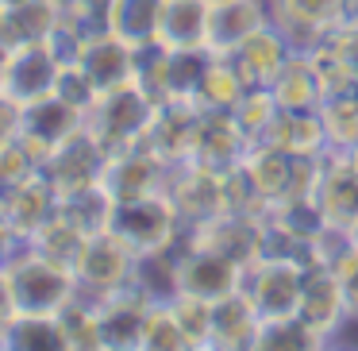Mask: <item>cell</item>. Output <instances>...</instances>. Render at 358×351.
Instances as JSON below:
<instances>
[{
  "label": "cell",
  "mask_w": 358,
  "mask_h": 351,
  "mask_svg": "<svg viewBox=\"0 0 358 351\" xmlns=\"http://www.w3.org/2000/svg\"><path fill=\"white\" fill-rule=\"evenodd\" d=\"M4 278H8L20 317H58L66 309V301L78 294V274L35 255L27 243L4 266Z\"/></svg>",
  "instance_id": "cell-1"
},
{
  "label": "cell",
  "mask_w": 358,
  "mask_h": 351,
  "mask_svg": "<svg viewBox=\"0 0 358 351\" xmlns=\"http://www.w3.org/2000/svg\"><path fill=\"white\" fill-rule=\"evenodd\" d=\"M155 112H158V101L150 97V89H143L139 81H127V85L108 89V93L96 97V104L85 112V128L112 155V151L143 143Z\"/></svg>",
  "instance_id": "cell-2"
},
{
  "label": "cell",
  "mask_w": 358,
  "mask_h": 351,
  "mask_svg": "<svg viewBox=\"0 0 358 351\" xmlns=\"http://www.w3.org/2000/svg\"><path fill=\"white\" fill-rule=\"evenodd\" d=\"M296 320L316 336L320 347H335L343 336V328L350 324V301L343 289L339 270L331 266L312 263L304 270V289H301V305H296Z\"/></svg>",
  "instance_id": "cell-3"
},
{
  "label": "cell",
  "mask_w": 358,
  "mask_h": 351,
  "mask_svg": "<svg viewBox=\"0 0 358 351\" xmlns=\"http://www.w3.org/2000/svg\"><path fill=\"white\" fill-rule=\"evenodd\" d=\"M108 228L116 235H124L139 255L173 247L181 240V232H185L178 209L166 201V193H150V197H139V201H120Z\"/></svg>",
  "instance_id": "cell-4"
},
{
  "label": "cell",
  "mask_w": 358,
  "mask_h": 351,
  "mask_svg": "<svg viewBox=\"0 0 358 351\" xmlns=\"http://www.w3.org/2000/svg\"><path fill=\"white\" fill-rule=\"evenodd\" d=\"M304 263L293 259H258L255 266H247L243 274V294L255 301L258 317L270 320H289L296 317L301 305V289H304Z\"/></svg>",
  "instance_id": "cell-5"
},
{
  "label": "cell",
  "mask_w": 358,
  "mask_h": 351,
  "mask_svg": "<svg viewBox=\"0 0 358 351\" xmlns=\"http://www.w3.org/2000/svg\"><path fill=\"white\" fill-rule=\"evenodd\" d=\"M135 266H139V251H135L124 235L104 228V232L89 235L85 255H81V263H78V286L89 289V294H96V297H104V294H112V289L135 282Z\"/></svg>",
  "instance_id": "cell-6"
},
{
  "label": "cell",
  "mask_w": 358,
  "mask_h": 351,
  "mask_svg": "<svg viewBox=\"0 0 358 351\" xmlns=\"http://www.w3.org/2000/svg\"><path fill=\"white\" fill-rule=\"evenodd\" d=\"M243 266L231 263L227 255L208 247H193L185 243V232L178 240V294H193L204 301H220V297L243 289Z\"/></svg>",
  "instance_id": "cell-7"
},
{
  "label": "cell",
  "mask_w": 358,
  "mask_h": 351,
  "mask_svg": "<svg viewBox=\"0 0 358 351\" xmlns=\"http://www.w3.org/2000/svg\"><path fill=\"white\" fill-rule=\"evenodd\" d=\"M166 201L178 209L181 224H201V220L224 212V174L204 170L201 163L185 158V163H173L170 174H166L162 186Z\"/></svg>",
  "instance_id": "cell-8"
},
{
  "label": "cell",
  "mask_w": 358,
  "mask_h": 351,
  "mask_svg": "<svg viewBox=\"0 0 358 351\" xmlns=\"http://www.w3.org/2000/svg\"><path fill=\"white\" fill-rule=\"evenodd\" d=\"M166 174H170V163H162L147 143H135V147H124V151H112L108 155L101 186L112 193L116 205L120 201H139V197L162 193Z\"/></svg>",
  "instance_id": "cell-9"
},
{
  "label": "cell",
  "mask_w": 358,
  "mask_h": 351,
  "mask_svg": "<svg viewBox=\"0 0 358 351\" xmlns=\"http://www.w3.org/2000/svg\"><path fill=\"white\" fill-rule=\"evenodd\" d=\"M104 166H108V151L101 147L89 128H81L78 135H70L66 143H58L55 151L47 155L43 163V174L50 178V186L58 193H73V189H85V186H96L104 178Z\"/></svg>",
  "instance_id": "cell-10"
},
{
  "label": "cell",
  "mask_w": 358,
  "mask_h": 351,
  "mask_svg": "<svg viewBox=\"0 0 358 351\" xmlns=\"http://www.w3.org/2000/svg\"><path fill=\"white\" fill-rule=\"evenodd\" d=\"M270 20L296 55H308L343 24V0H270Z\"/></svg>",
  "instance_id": "cell-11"
},
{
  "label": "cell",
  "mask_w": 358,
  "mask_h": 351,
  "mask_svg": "<svg viewBox=\"0 0 358 351\" xmlns=\"http://www.w3.org/2000/svg\"><path fill=\"white\" fill-rule=\"evenodd\" d=\"M201 120H204V109L196 101H162L147 128V135H143V143L162 163H170V166L185 163V158H193Z\"/></svg>",
  "instance_id": "cell-12"
},
{
  "label": "cell",
  "mask_w": 358,
  "mask_h": 351,
  "mask_svg": "<svg viewBox=\"0 0 358 351\" xmlns=\"http://www.w3.org/2000/svg\"><path fill=\"white\" fill-rule=\"evenodd\" d=\"M58 74H62V58L47 43H27V47L8 55V70H4L0 93H8L20 104H35V101L55 93Z\"/></svg>",
  "instance_id": "cell-13"
},
{
  "label": "cell",
  "mask_w": 358,
  "mask_h": 351,
  "mask_svg": "<svg viewBox=\"0 0 358 351\" xmlns=\"http://www.w3.org/2000/svg\"><path fill=\"white\" fill-rule=\"evenodd\" d=\"M324 209L327 224L335 228H355L358 224V166L347 151H327L324 166L316 178V193H312Z\"/></svg>",
  "instance_id": "cell-14"
},
{
  "label": "cell",
  "mask_w": 358,
  "mask_h": 351,
  "mask_svg": "<svg viewBox=\"0 0 358 351\" xmlns=\"http://www.w3.org/2000/svg\"><path fill=\"white\" fill-rule=\"evenodd\" d=\"M150 297L139 289V282L112 289L101 297V324H104V351H139L143 324L150 312Z\"/></svg>",
  "instance_id": "cell-15"
},
{
  "label": "cell",
  "mask_w": 358,
  "mask_h": 351,
  "mask_svg": "<svg viewBox=\"0 0 358 351\" xmlns=\"http://www.w3.org/2000/svg\"><path fill=\"white\" fill-rule=\"evenodd\" d=\"M81 128H85V112H78L70 101L50 93L35 104H24V128H20V135H24L27 147L47 163L50 151H55L58 143H66L70 135H78Z\"/></svg>",
  "instance_id": "cell-16"
},
{
  "label": "cell",
  "mask_w": 358,
  "mask_h": 351,
  "mask_svg": "<svg viewBox=\"0 0 358 351\" xmlns=\"http://www.w3.org/2000/svg\"><path fill=\"white\" fill-rule=\"evenodd\" d=\"M270 24V0H216L208 8V39L212 55H235L255 32Z\"/></svg>",
  "instance_id": "cell-17"
},
{
  "label": "cell",
  "mask_w": 358,
  "mask_h": 351,
  "mask_svg": "<svg viewBox=\"0 0 358 351\" xmlns=\"http://www.w3.org/2000/svg\"><path fill=\"white\" fill-rule=\"evenodd\" d=\"M250 147L255 143L235 124L231 112H204L201 132H196V147H193V163H201L212 174H231L243 166Z\"/></svg>",
  "instance_id": "cell-18"
},
{
  "label": "cell",
  "mask_w": 358,
  "mask_h": 351,
  "mask_svg": "<svg viewBox=\"0 0 358 351\" xmlns=\"http://www.w3.org/2000/svg\"><path fill=\"white\" fill-rule=\"evenodd\" d=\"M58 209H62V193L50 186L47 174H35L20 186L4 189V220L20 240H31L43 224L58 216Z\"/></svg>",
  "instance_id": "cell-19"
},
{
  "label": "cell",
  "mask_w": 358,
  "mask_h": 351,
  "mask_svg": "<svg viewBox=\"0 0 358 351\" xmlns=\"http://www.w3.org/2000/svg\"><path fill=\"white\" fill-rule=\"evenodd\" d=\"M78 66L89 74V81H93L101 93H108V89H120V85H127V81H135V74H139V50L104 27V32H96L93 39L85 43Z\"/></svg>",
  "instance_id": "cell-20"
},
{
  "label": "cell",
  "mask_w": 358,
  "mask_h": 351,
  "mask_svg": "<svg viewBox=\"0 0 358 351\" xmlns=\"http://www.w3.org/2000/svg\"><path fill=\"white\" fill-rule=\"evenodd\" d=\"M293 55H296L293 43H289L285 32H281V27L270 20L262 32H255L239 50H235V55H227V58L235 62V70H239L243 81H247V89H255V85H266V89H270Z\"/></svg>",
  "instance_id": "cell-21"
},
{
  "label": "cell",
  "mask_w": 358,
  "mask_h": 351,
  "mask_svg": "<svg viewBox=\"0 0 358 351\" xmlns=\"http://www.w3.org/2000/svg\"><path fill=\"white\" fill-rule=\"evenodd\" d=\"M266 320L243 289L212 301V343L208 351H255Z\"/></svg>",
  "instance_id": "cell-22"
},
{
  "label": "cell",
  "mask_w": 358,
  "mask_h": 351,
  "mask_svg": "<svg viewBox=\"0 0 358 351\" xmlns=\"http://www.w3.org/2000/svg\"><path fill=\"white\" fill-rule=\"evenodd\" d=\"M162 8L166 0H112L104 12V27L131 43L135 50L158 43V27H162Z\"/></svg>",
  "instance_id": "cell-23"
},
{
  "label": "cell",
  "mask_w": 358,
  "mask_h": 351,
  "mask_svg": "<svg viewBox=\"0 0 358 351\" xmlns=\"http://www.w3.org/2000/svg\"><path fill=\"white\" fill-rule=\"evenodd\" d=\"M273 97L285 112H320L324 109V85L316 78V66L308 55H293L285 62V70L273 81Z\"/></svg>",
  "instance_id": "cell-24"
},
{
  "label": "cell",
  "mask_w": 358,
  "mask_h": 351,
  "mask_svg": "<svg viewBox=\"0 0 358 351\" xmlns=\"http://www.w3.org/2000/svg\"><path fill=\"white\" fill-rule=\"evenodd\" d=\"M66 347L70 351H104V324H101V297L78 286V294L58 312Z\"/></svg>",
  "instance_id": "cell-25"
},
{
  "label": "cell",
  "mask_w": 358,
  "mask_h": 351,
  "mask_svg": "<svg viewBox=\"0 0 358 351\" xmlns=\"http://www.w3.org/2000/svg\"><path fill=\"white\" fill-rule=\"evenodd\" d=\"M208 0H166L158 43L162 47H204L208 39Z\"/></svg>",
  "instance_id": "cell-26"
},
{
  "label": "cell",
  "mask_w": 358,
  "mask_h": 351,
  "mask_svg": "<svg viewBox=\"0 0 358 351\" xmlns=\"http://www.w3.org/2000/svg\"><path fill=\"white\" fill-rule=\"evenodd\" d=\"M85 243H89V235L81 232L78 224H70V220L62 216V209H58V216L50 220V224H43L39 232L27 240V247H31L35 255H43V259H50V263H58V266H66V270L78 274V263H81V255H85Z\"/></svg>",
  "instance_id": "cell-27"
},
{
  "label": "cell",
  "mask_w": 358,
  "mask_h": 351,
  "mask_svg": "<svg viewBox=\"0 0 358 351\" xmlns=\"http://www.w3.org/2000/svg\"><path fill=\"white\" fill-rule=\"evenodd\" d=\"M243 93H247V81L239 78L235 62L227 55H212L208 74H204L201 89H196V104L204 112H231L243 101Z\"/></svg>",
  "instance_id": "cell-28"
},
{
  "label": "cell",
  "mask_w": 358,
  "mask_h": 351,
  "mask_svg": "<svg viewBox=\"0 0 358 351\" xmlns=\"http://www.w3.org/2000/svg\"><path fill=\"white\" fill-rule=\"evenodd\" d=\"M112 212H116V201L112 193L96 181V186H85V189H73V193L62 197V216L70 224H78L85 235H96L112 224Z\"/></svg>",
  "instance_id": "cell-29"
},
{
  "label": "cell",
  "mask_w": 358,
  "mask_h": 351,
  "mask_svg": "<svg viewBox=\"0 0 358 351\" xmlns=\"http://www.w3.org/2000/svg\"><path fill=\"white\" fill-rule=\"evenodd\" d=\"M135 282H139V289L150 297V301H170V297L178 294V243H173V247H162V251L139 255Z\"/></svg>",
  "instance_id": "cell-30"
},
{
  "label": "cell",
  "mask_w": 358,
  "mask_h": 351,
  "mask_svg": "<svg viewBox=\"0 0 358 351\" xmlns=\"http://www.w3.org/2000/svg\"><path fill=\"white\" fill-rule=\"evenodd\" d=\"M320 116H324L331 151H347L350 155V151L358 147V89L339 93V97H327L324 109H320Z\"/></svg>",
  "instance_id": "cell-31"
},
{
  "label": "cell",
  "mask_w": 358,
  "mask_h": 351,
  "mask_svg": "<svg viewBox=\"0 0 358 351\" xmlns=\"http://www.w3.org/2000/svg\"><path fill=\"white\" fill-rule=\"evenodd\" d=\"M139 351H196L193 340L185 336V328L178 324L170 301H155L147 312V324H143V340Z\"/></svg>",
  "instance_id": "cell-32"
},
{
  "label": "cell",
  "mask_w": 358,
  "mask_h": 351,
  "mask_svg": "<svg viewBox=\"0 0 358 351\" xmlns=\"http://www.w3.org/2000/svg\"><path fill=\"white\" fill-rule=\"evenodd\" d=\"M8 351H39V347H66L58 317H16L4 336Z\"/></svg>",
  "instance_id": "cell-33"
},
{
  "label": "cell",
  "mask_w": 358,
  "mask_h": 351,
  "mask_svg": "<svg viewBox=\"0 0 358 351\" xmlns=\"http://www.w3.org/2000/svg\"><path fill=\"white\" fill-rule=\"evenodd\" d=\"M278 112H281V104H278V97H273V89L255 85V89H247V93H243V101L231 109V116H235V124L247 132V139L258 143L266 135V128L273 124V116H278Z\"/></svg>",
  "instance_id": "cell-34"
},
{
  "label": "cell",
  "mask_w": 358,
  "mask_h": 351,
  "mask_svg": "<svg viewBox=\"0 0 358 351\" xmlns=\"http://www.w3.org/2000/svg\"><path fill=\"white\" fill-rule=\"evenodd\" d=\"M170 309H173V317H178V324L185 328V336L193 340V347L208 351V343H212V301L193 297V294H173Z\"/></svg>",
  "instance_id": "cell-35"
},
{
  "label": "cell",
  "mask_w": 358,
  "mask_h": 351,
  "mask_svg": "<svg viewBox=\"0 0 358 351\" xmlns=\"http://www.w3.org/2000/svg\"><path fill=\"white\" fill-rule=\"evenodd\" d=\"M35 174H43V158L24 143V135L0 143V186L12 189V186H20V181L35 178Z\"/></svg>",
  "instance_id": "cell-36"
},
{
  "label": "cell",
  "mask_w": 358,
  "mask_h": 351,
  "mask_svg": "<svg viewBox=\"0 0 358 351\" xmlns=\"http://www.w3.org/2000/svg\"><path fill=\"white\" fill-rule=\"evenodd\" d=\"M55 93L62 97V101H70L78 112H89V109L96 104V97H101V89L89 81V74L81 70L78 62H70V66H62V74H58Z\"/></svg>",
  "instance_id": "cell-37"
},
{
  "label": "cell",
  "mask_w": 358,
  "mask_h": 351,
  "mask_svg": "<svg viewBox=\"0 0 358 351\" xmlns=\"http://www.w3.org/2000/svg\"><path fill=\"white\" fill-rule=\"evenodd\" d=\"M20 128H24V104L12 101L8 93H0V143L16 139Z\"/></svg>",
  "instance_id": "cell-38"
},
{
  "label": "cell",
  "mask_w": 358,
  "mask_h": 351,
  "mask_svg": "<svg viewBox=\"0 0 358 351\" xmlns=\"http://www.w3.org/2000/svg\"><path fill=\"white\" fill-rule=\"evenodd\" d=\"M339 278H343V289H347V301H350V317L358 320V243H355V251H350L347 259H343L339 266Z\"/></svg>",
  "instance_id": "cell-39"
},
{
  "label": "cell",
  "mask_w": 358,
  "mask_h": 351,
  "mask_svg": "<svg viewBox=\"0 0 358 351\" xmlns=\"http://www.w3.org/2000/svg\"><path fill=\"white\" fill-rule=\"evenodd\" d=\"M16 301H12V289H8V278H4V270H0V351H8L4 347V336H8L12 320H16Z\"/></svg>",
  "instance_id": "cell-40"
},
{
  "label": "cell",
  "mask_w": 358,
  "mask_h": 351,
  "mask_svg": "<svg viewBox=\"0 0 358 351\" xmlns=\"http://www.w3.org/2000/svg\"><path fill=\"white\" fill-rule=\"evenodd\" d=\"M24 243H27V240H20V235L8 228V220H4V205H0V270L12 263V255H16Z\"/></svg>",
  "instance_id": "cell-41"
},
{
  "label": "cell",
  "mask_w": 358,
  "mask_h": 351,
  "mask_svg": "<svg viewBox=\"0 0 358 351\" xmlns=\"http://www.w3.org/2000/svg\"><path fill=\"white\" fill-rule=\"evenodd\" d=\"M24 4H31V0H0V12H8V8H24Z\"/></svg>",
  "instance_id": "cell-42"
},
{
  "label": "cell",
  "mask_w": 358,
  "mask_h": 351,
  "mask_svg": "<svg viewBox=\"0 0 358 351\" xmlns=\"http://www.w3.org/2000/svg\"><path fill=\"white\" fill-rule=\"evenodd\" d=\"M4 70H8V50L0 47V85H4Z\"/></svg>",
  "instance_id": "cell-43"
},
{
  "label": "cell",
  "mask_w": 358,
  "mask_h": 351,
  "mask_svg": "<svg viewBox=\"0 0 358 351\" xmlns=\"http://www.w3.org/2000/svg\"><path fill=\"white\" fill-rule=\"evenodd\" d=\"M350 158H355V166H358V147H355V151H350Z\"/></svg>",
  "instance_id": "cell-44"
},
{
  "label": "cell",
  "mask_w": 358,
  "mask_h": 351,
  "mask_svg": "<svg viewBox=\"0 0 358 351\" xmlns=\"http://www.w3.org/2000/svg\"><path fill=\"white\" fill-rule=\"evenodd\" d=\"M350 232H355V240H358V224H355V228H350Z\"/></svg>",
  "instance_id": "cell-45"
},
{
  "label": "cell",
  "mask_w": 358,
  "mask_h": 351,
  "mask_svg": "<svg viewBox=\"0 0 358 351\" xmlns=\"http://www.w3.org/2000/svg\"><path fill=\"white\" fill-rule=\"evenodd\" d=\"M208 4H216V0H208Z\"/></svg>",
  "instance_id": "cell-46"
}]
</instances>
